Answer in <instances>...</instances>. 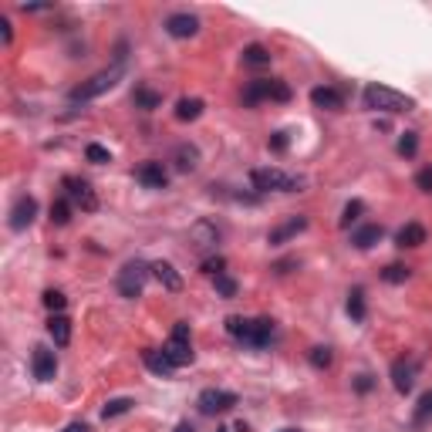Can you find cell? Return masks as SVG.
Returning a JSON list of instances; mask_svg holds the SVG:
<instances>
[{"instance_id": "1", "label": "cell", "mask_w": 432, "mask_h": 432, "mask_svg": "<svg viewBox=\"0 0 432 432\" xmlns=\"http://www.w3.org/2000/svg\"><path fill=\"white\" fill-rule=\"evenodd\" d=\"M227 335L247 348H267L274 341V321L270 318H227Z\"/></svg>"}, {"instance_id": "2", "label": "cell", "mask_w": 432, "mask_h": 432, "mask_svg": "<svg viewBox=\"0 0 432 432\" xmlns=\"http://www.w3.org/2000/svg\"><path fill=\"white\" fill-rule=\"evenodd\" d=\"M125 75V68L119 61L112 64V68H105V71H98V75H92L88 81H81V85H75L71 92H68V102L71 105H85V102H92V98H98V95H105V92H112L115 85H119V78Z\"/></svg>"}, {"instance_id": "3", "label": "cell", "mask_w": 432, "mask_h": 432, "mask_svg": "<svg viewBox=\"0 0 432 432\" xmlns=\"http://www.w3.org/2000/svg\"><path fill=\"white\" fill-rule=\"evenodd\" d=\"M361 98H365V108H371V112H412L416 108V98L395 92L388 85H368L361 92Z\"/></svg>"}, {"instance_id": "4", "label": "cell", "mask_w": 432, "mask_h": 432, "mask_svg": "<svg viewBox=\"0 0 432 432\" xmlns=\"http://www.w3.org/2000/svg\"><path fill=\"white\" fill-rule=\"evenodd\" d=\"M260 102H291V88L280 78H253L244 88V105H260Z\"/></svg>"}, {"instance_id": "5", "label": "cell", "mask_w": 432, "mask_h": 432, "mask_svg": "<svg viewBox=\"0 0 432 432\" xmlns=\"http://www.w3.org/2000/svg\"><path fill=\"white\" fill-rule=\"evenodd\" d=\"M250 183L253 189H260V193H297L304 179H297L291 172L284 169H274V166H267V169H253L250 172Z\"/></svg>"}, {"instance_id": "6", "label": "cell", "mask_w": 432, "mask_h": 432, "mask_svg": "<svg viewBox=\"0 0 432 432\" xmlns=\"http://www.w3.org/2000/svg\"><path fill=\"white\" fill-rule=\"evenodd\" d=\"M149 274H152V263L128 260L122 270H119L115 287H119V294H122V297L136 301V297H142V291H145V280H149Z\"/></svg>"}, {"instance_id": "7", "label": "cell", "mask_w": 432, "mask_h": 432, "mask_svg": "<svg viewBox=\"0 0 432 432\" xmlns=\"http://www.w3.org/2000/svg\"><path fill=\"white\" fill-rule=\"evenodd\" d=\"M162 352H166V358H169L176 368H179V365H189V361H193V341H189V324L179 321L176 328H172V335H169V341L162 344Z\"/></svg>"}, {"instance_id": "8", "label": "cell", "mask_w": 432, "mask_h": 432, "mask_svg": "<svg viewBox=\"0 0 432 432\" xmlns=\"http://www.w3.org/2000/svg\"><path fill=\"white\" fill-rule=\"evenodd\" d=\"M64 196L75 203V206H81L85 213H95L98 210V196H95V189L88 179H78V176H64Z\"/></svg>"}, {"instance_id": "9", "label": "cell", "mask_w": 432, "mask_h": 432, "mask_svg": "<svg viewBox=\"0 0 432 432\" xmlns=\"http://www.w3.org/2000/svg\"><path fill=\"white\" fill-rule=\"evenodd\" d=\"M236 402L240 399H236L233 392H227V388H203L196 405H200L203 416H216V412H230Z\"/></svg>"}, {"instance_id": "10", "label": "cell", "mask_w": 432, "mask_h": 432, "mask_svg": "<svg viewBox=\"0 0 432 432\" xmlns=\"http://www.w3.org/2000/svg\"><path fill=\"white\" fill-rule=\"evenodd\" d=\"M416 375H419V361L416 358H395L392 361V385L399 395H409L412 388H416Z\"/></svg>"}, {"instance_id": "11", "label": "cell", "mask_w": 432, "mask_h": 432, "mask_svg": "<svg viewBox=\"0 0 432 432\" xmlns=\"http://www.w3.org/2000/svg\"><path fill=\"white\" fill-rule=\"evenodd\" d=\"M34 216H37V200L24 193V196H17L14 200V206H11V220H7V223H11V230L14 233H20L34 223Z\"/></svg>"}, {"instance_id": "12", "label": "cell", "mask_w": 432, "mask_h": 432, "mask_svg": "<svg viewBox=\"0 0 432 432\" xmlns=\"http://www.w3.org/2000/svg\"><path fill=\"white\" fill-rule=\"evenodd\" d=\"M31 371L37 382H51L54 375H58V358H54V352L51 348H44V344H37L31 355Z\"/></svg>"}, {"instance_id": "13", "label": "cell", "mask_w": 432, "mask_h": 432, "mask_svg": "<svg viewBox=\"0 0 432 432\" xmlns=\"http://www.w3.org/2000/svg\"><path fill=\"white\" fill-rule=\"evenodd\" d=\"M162 28H166L169 37H179V41H183V37H193V34L200 31V17L196 14H169Z\"/></svg>"}, {"instance_id": "14", "label": "cell", "mask_w": 432, "mask_h": 432, "mask_svg": "<svg viewBox=\"0 0 432 432\" xmlns=\"http://www.w3.org/2000/svg\"><path fill=\"white\" fill-rule=\"evenodd\" d=\"M136 179L142 186H149V189H166L169 186V172L162 162H142L139 169H136Z\"/></svg>"}, {"instance_id": "15", "label": "cell", "mask_w": 432, "mask_h": 432, "mask_svg": "<svg viewBox=\"0 0 432 432\" xmlns=\"http://www.w3.org/2000/svg\"><path fill=\"white\" fill-rule=\"evenodd\" d=\"M304 230H308V216H291L287 223H280V227H274L267 240H270L274 247H280V244H287V240H294L297 233H304Z\"/></svg>"}, {"instance_id": "16", "label": "cell", "mask_w": 432, "mask_h": 432, "mask_svg": "<svg viewBox=\"0 0 432 432\" xmlns=\"http://www.w3.org/2000/svg\"><path fill=\"white\" fill-rule=\"evenodd\" d=\"M311 102H314V108L338 112V108H344V95L338 88H331V85H318V88H311Z\"/></svg>"}, {"instance_id": "17", "label": "cell", "mask_w": 432, "mask_h": 432, "mask_svg": "<svg viewBox=\"0 0 432 432\" xmlns=\"http://www.w3.org/2000/svg\"><path fill=\"white\" fill-rule=\"evenodd\" d=\"M142 365L152 371V375H159V378H172V375H176V365L166 358V352H155V348H145V352H142Z\"/></svg>"}, {"instance_id": "18", "label": "cell", "mask_w": 432, "mask_h": 432, "mask_svg": "<svg viewBox=\"0 0 432 432\" xmlns=\"http://www.w3.org/2000/svg\"><path fill=\"white\" fill-rule=\"evenodd\" d=\"M152 277L159 280V284H162V287H166L169 294H179V291H183V277H179V270H176L169 260H155L152 263Z\"/></svg>"}, {"instance_id": "19", "label": "cell", "mask_w": 432, "mask_h": 432, "mask_svg": "<svg viewBox=\"0 0 432 432\" xmlns=\"http://www.w3.org/2000/svg\"><path fill=\"white\" fill-rule=\"evenodd\" d=\"M172 166L179 172H193L200 166V149L193 145V142H179L176 145V152H172Z\"/></svg>"}, {"instance_id": "20", "label": "cell", "mask_w": 432, "mask_h": 432, "mask_svg": "<svg viewBox=\"0 0 432 432\" xmlns=\"http://www.w3.org/2000/svg\"><path fill=\"white\" fill-rule=\"evenodd\" d=\"M47 335H51V341H54L58 348H64V344L71 341V321H68L64 314H51V318H47Z\"/></svg>"}, {"instance_id": "21", "label": "cell", "mask_w": 432, "mask_h": 432, "mask_svg": "<svg viewBox=\"0 0 432 432\" xmlns=\"http://www.w3.org/2000/svg\"><path fill=\"white\" fill-rule=\"evenodd\" d=\"M382 233L385 230H382L378 223H365V227H358V230L352 233V244H355L358 250H371L378 240H382Z\"/></svg>"}, {"instance_id": "22", "label": "cell", "mask_w": 432, "mask_h": 432, "mask_svg": "<svg viewBox=\"0 0 432 432\" xmlns=\"http://www.w3.org/2000/svg\"><path fill=\"white\" fill-rule=\"evenodd\" d=\"M395 244H399L402 250L405 247H422V244H426V227H422V223H405V227L395 233Z\"/></svg>"}, {"instance_id": "23", "label": "cell", "mask_w": 432, "mask_h": 432, "mask_svg": "<svg viewBox=\"0 0 432 432\" xmlns=\"http://www.w3.org/2000/svg\"><path fill=\"white\" fill-rule=\"evenodd\" d=\"M193 244L200 250H210L220 244V230H216L213 223H206V220H200L196 227H193Z\"/></svg>"}, {"instance_id": "24", "label": "cell", "mask_w": 432, "mask_h": 432, "mask_svg": "<svg viewBox=\"0 0 432 432\" xmlns=\"http://www.w3.org/2000/svg\"><path fill=\"white\" fill-rule=\"evenodd\" d=\"M203 108H206L203 98H179V105H176V119H179V122H196V119L203 115Z\"/></svg>"}, {"instance_id": "25", "label": "cell", "mask_w": 432, "mask_h": 432, "mask_svg": "<svg viewBox=\"0 0 432 432\" xmlns=\"http://www.w3.org/2000/svg\"><path fill=\"white\" fill-rule=\"evenodd\" d=\"M71 206H75V203L68 200V196H58V200L51 203V223H54V227H68V223H71Z\"/></svg>"}, {"instance_id": "26", "label": "cell", "mask_w": 432, "mask_h": 432, "mask_svg": "<svg viewBox=\"0 0 432 432\" xmlns=\"http://www.w3.org/2000/svg\"><path fill=\"white\" fill-rule=\"evenodd\" d=\"M244 64H250V68H267L270 64V51L263 44H247L244 47Z\"/></svg>"}, {"instance_id": "27", "label": "cell", "mask_w": 432, "mask_h": 432, "mask_svg": "<svg viewBox=\"0 0 432 432\" xmlns=\"http://www.w3.org/2000/svg\"><path fill=\"white\" fill-rule=\"evenodd\" d=\"M132 102H136L139 108H145V112H152V108L162 105V95L152 92V88H145V85H139V88L132 92Z\"/></svg>"}, {"instance_id": "28", "label": "cell", "mask_w": 432, "mask_h": 432, "mask_svg": "<svg viewBox=\"0 0 432 432\" xmlns=\"http://www.w3.org/2000/svg\"><path fill=\"white\" fill-rule=\"evenodd\" d=\"M132 405H136V402L132 399H108L105 402V409H102V419H119V416H125V412H132Z\"/></svg>"}, {"instance_id": "29", "label": "cell", "mask_w": 432, "mask_h": 432, "mask_svg": "<svg viewBox=\"0 0 432 432\" xmlns=\"http://www.w3.org/2000/svg\"><path fill=\"white\" fill-rule=\"evenodd\" d=\"M348 314H352V321H365V291L361 287L348 294Z\"/></svg>"}, {"instance_id": "30", "label": "cell", "mask_w": 432, "mask_h": 432, "mask_svg": "<svg viewBox=\"0 0 432 432\" xmlns=\"http://www.w3.org/2000/svg\"><path fill=\"white\" fill-rule=\"evenodd\" d=\"M308 361H311V365H314L318 371H324V368H331V361H335V355H331V348H324V344H318V348H311Z\"/></svg>"}, {"instance_id": "31", "label": "cell", "mask_w": 432, "mask_h": 432, "mask_svg": "<svg viewBox=\"0 0 432 432\" xmlns=\"http://www.w3.org/2000/svg\"><path fill=\"white\" fill-rule=\"evenodd\" d=\"M429 419H432V392H426V395L419 399L416 412H412V422H416V426H426Z\"/></svg>"}, {"instance_id": "32", "label": "cell", "mask_w": 432, "mask_h": 432, "mask_svg": "<svg viewBox=\"0 0 432 432\" xmlns=\"http://www.w3.org/2000/svg\"><path fill=\"white\" fill-rule=\"evenodd\" d=\"M409 274H412L409 267H402V263H388L385 270H382V280H385V284H405Z\"/></svg>"}, {"instance_id": "33", "label": "cell", "mask_w": 432, "mask_h": 432, "mask_svg": "<svg viewBox=\"0 0 432 432\" xmlns=\"http://www.w3.org/2000/svg\"><path fill=\"white\" fill-rule=\"evenodd\" d=\"M399 155H405V159H412V155L419 152V136L416 132H402V139H399Z\"/></svg>"}, {"instance_id": "34", "label": "cell", "mask_w": 432, "mask_h": 432, "mask_svg": "<svg viewBox=\"0 0 432 432\" xmlns=\"http://www.w3.org/2000/svg\"><path fill=\"white\" fill-rule=\"evenodd\" d=\"M85 159H88V162H95V166H105V162H112V152H108L105 145L92 142V145L85 149Z\"/></svg>"}, {"instance_id": "35", "label": "cell", "mask_w": 432, "mask_h": 432, "mask_svg": "<svg viewBox=\"0 0 432 432\" xmlns=\"http://www.w3.org/2000/svg\"><path fill=\"white\" fill-rule=\"evenodd\" d=\"M365 213V203L361 200H352L348 206H344V213H341V227H352V223H358V216Z\"/></svg>"}, {"instance_id": "36", "label": "cell", "mask_w": 432, "mask_h": 432, "mask_svg": "<svg viewBox=\"0 0 432 432\" xmlns=\"http://www.w3.org/2000/svg\"><path fill=\"white\" fill-rule=\"evenodd\" d=\"M213 284H216V294H220V297H236V280H233L230 274L213 277Z\"/></svg>"}, {"instance_id": "37", "label": "cell", "mask_w": 432, "mask_h": 432, "mask_svg": "<svg viewBox=\"0 0 432 432\" xmlns=\"http://www.w3.org/2000/svg\"><path fill=\"white\" fill-rule=\"evenodd\" d=\"M64 304H68V297H64L61 291H44V308L51 311V314H61Z\"/></svg>"}, {"instance_id": "38", "label": "cell", "mask_w": 432, "mask_h": 432, "mask_svg": "<svg viewBox=\"0 0 432 432\" xmlns=\"http://www.w3.org/2000/svg\"><path fill=\"white\" fill-rule=\"evenodd\" d=\"M223 267H227V260H223V257H210V260H203V274L220 277V274H223Z\"/></svg>"}, {"instance_id": "39", "label": "cell", "mask_w": 432, "mask_h": 432, "mask_svg": "<svg viewBox=\"0 0 432 432\" xmlns=\"http://www.w3.org/2000/svg\"><path fill=\"white\" fill-rule=\"evenodd\" d=\"M416 186L422 189V193H432V166L419 172V176H416Z\"/></svg>"}, {"instance_id": "40", "label": "cell", "mask_w": 432, "mask_h": 432, "mask_svg": "<svg viewBox=\"0 0 432 432\" xmlns=\"http://www.w3.org/2000/svg\"><path fill=\"white\" fill-rule=\"evenodd\" d=\"M267 145H270L274 152H284V149H287V132H274V136H270V142H267Z\"/></svg>"}, {"instance_id": "41", "label": "cell", "mask_w": 432, "mask_h": 432, "mask_svg": "<svg viewBox=\"0 0 432 432\" xmlns=\"http://www.w3.org/2000/svg\"><path fill=\"white\" fill-rule=\"evenodd\" d=\"M0 28H4V44H11V41H14V28H11V20H7V17H0Z\"/></svg>"}, {"instance_id": "42", "label": "cell", "mask_w": 432, "mask_h": 432, "mask_svg": "<svg viewBox=\"0 0 432 432\" xmlns=\"http://www.w3.org/2000/svg\"><path fill=\"white\" fill-rule=\"evenodd\" d=\"M371 385H375V382H371V375H358V382H355L358 392H371Z\"/></svg>"}, {"instance_id": "43", "label": "cell", "mask_w": 432, "mask_h": 432, "mask_svg": "<svg viewBox=\"0 0 432 432\" xmlns=\"http://www.w3.org/2000/svg\"><path fill=\"white\" fill-rule=\"evenodd\" d=\"M61 432H88V426H85V422H68Z\"/></svg>"}, {"instance_id": "44", "label": "cell", "mask_w": 432, "mask_h": 432, "mask_svg": "<svg viewBox=\"0 0 432 432\" xmlns=\"http://www.w3.org/2000/svg\"><path fill=\"white\" fill-rule=\"evenodd\" d=\"M176 432H193V426H189V422H179V426H176Z\"/></svg>"}, {"instance_id": "45", "label": "cell", "mask_w": 432, "mask_h": 432, "mask_svg": "<svg viewBox=\"0 0 432 432\" xmlns=\"http://www.w3.org/2000/svg\"><path fill=\"white\" fill-rule=\"evenodd\" d=\"M280 432H301V429H280Z\"/></svg>"}, {"instance_id": "46", "label": "cell", "mask_w": 432, "mask_h": 432, "mask_svg": "<svg viewBox=\"0 0 432 432\" xmlns=\"http://www.w3.org/2000/svg\"><path fill=\"white\" fill-rule=\"evenodd\" d=\"M216 432H230V429H216Z\"/></svg>"}]
</instances>
